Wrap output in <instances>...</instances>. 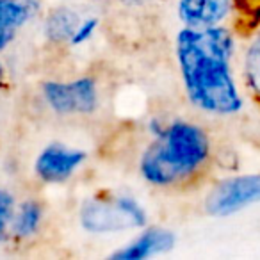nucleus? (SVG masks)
I'll return each instance as SVG.
<instances>
[{"label": "nucleus", "instance_id": "obj_16", "mask_svg": "<svg viewBox=\"0 0 260 260\" xmlns=\"http://www.w3.org/2000/svg\"><path fill=\"white\" fill-rule=\"evenodd\" d=\"M13 40V32H2L0 30V48H4Z\"/></svg>", "mask_w": 260, "mask_h": 260}, {"label": "nucleus", "instance_id": "obj_14", "mask_svg": "<svg viewBox=\"0 0 260 260\" xmlns=\"http://www.w3.org/2000/svg\"><path fill=\"white\" fill-rule=\"evenodd\" d=\"M96 25H98V22L94 18H87V20H84V22H79V25H77V29H75V32H73L70 43L75 45V47L86 43V41L94 34Z\"/></svg>", "mask_w": 260, "mask_h": 260}, {"label": "nucleus", "instance_id": "obj_18", "mask_svg": "<svg viewBox=\"0 0 260 260\" xmlns=\"http://www.w3.org/2000/svg\"><path fill=\"white\" fill-rule=\"evenodd\" d=\"M123 2L128 6H143V4H146L148 0H123Z\"/></svg>", "mask_w": 260, "mask_h": 260}, {"label": "nucleus", "instance_id": "obj_5", "mask_svg": "<svg viewBox=\"0 0 260 260\" xmlns=\"http://www.w3.org/2000/svg\"><path fill=\"white\" fill-rule=\"evenodd\" d=\"M43 94L55 112H93L98 104L96 86L91 79H79L75 82H47Z\"/></svg>", "mask_w": 260, "mask_h": 260}, {"label": "nucleus", "instance_id": "obj_12", "mask_svg": "<svg viewBox=\"0 0 260 260\" xmlns=\"http://www.w3.org/2000/svg\"><path fill=\"white\" fill-rule=\"evenodd\" d=\"M246 79L253 93L260 96V32L246 54Z\"/></svg>", "mask_w": 260, "mask_h": 260}, {"label": "nucleus", "instance_id": "obj_9", "mask_svg": "<svg viewBox=\"0 0 260 260\" xmlns=\"http://www.w3.org/2000/svg\"><path fill=\"white\" fill-rule=\"evenodd\" d=\"M38 0H0V30L15 32L36 13Z\"/></svg>", "mask_w": 260, "mask_h": 260}, {"label": "nucleus", "instance_id": "obj_13", "mask_svg": "<svg viewBox=\"0 0 260 260\" xmlns=\"http://www.w3.org/2000/svg\"><path fill=\"white\" fill-rule=\"evenodd\" d=\"M232 4H235L242 20L249 22L251 27L260 23V0H232Z\"/></svg>", "mask_w": 260, "mask_h": 260}, {"label": "nucleus", "instance_id": "obj_4", "mask_svg": "<svg viewBox=\"0 0 260 260\" xmlns=\"http://www.w3.org/2000/svg\"><path fill=\"white\" fill-rule=\"evenodd\" d=\"M260 203V175H242L223 180L207 196V212L230 216L249 205Z\"/></svg>", "mask_w": 260, "mask_h": 260}, {"label": "nucleus", "instance_id": "obj_19", "mask_svg": "<svg viewBox=\"0 0 260 260\" xmlns=\"http://www.w3.org/2000/svg\"><path fill=\"white\" fill-rule=\"evenodd\" d=\"M2 77H4V68H2V64H0V82H2Z\"/></svg>", "mask_w": 260, "mask_h": 260}, {"label": "nucleus", "instance_id": "obj_15", "mask_svg": "<svg viewBox=\"0 0 260 260\" xmlns=\"http://www.w3.org/2000/svg\"><path fill=\"white\" fill-rule=\"evenodd\" d=\"M13 212V198L8 194V192L0 191V216L8 219Z\"/></svg>", "mask_w": 260, "mask_h": 260}, {"label": "nucleus", "instance_id": "obj_3", "mask_svg": "<svg viewBox=\"0 0 260 260\" xmlns=\"http://www.w3.org/2000/svg\"><path fill=\"white\" fill-rule=\"evenodd\" d=\"M80 221L91 234H114L143 226L146 223V212L132 198H104L87 202L82 207Z\"/></svg>", "mask_w": 260, "mask_h": 260}, {"label": "nucleus", "instance_id": "obj_10", "mask_svg": "<svg viewBox=\"0 0 260 260\" xmlns=\"http://www.w3.org/2000/svg\"><path fill=\"white\" fill-rule=\"evenodd\" d=\"M79 25V18L70 9H55L47 20V36L52 41H70Z\"/></svg>", "mask_w": 260, "mask_h": 260}, {"label": "nucleus", "instance_id": "obj_17", "mask_svg": "<svg viewBox=\"0 0 260 260\" xmlns=\"http://www.w3.org/2000/svg\"><path fill=\"white\" fill-rule=\"evenodd\" d=\"M6 217H2L0 216V239H4V235H6Z\"/></svg>", "mask_w": 260, "mask_h": 260}, {"label": "nucleus", "instance_id": "obj_7", "mask_svg": "<svg viewBox=\"0 0 260 260\" xmlns=\"http://www.w3.org/2000/svg\"><path fill=\"white\" fill-rule=\"evenodd\" d=\"M232 0H180L178 16L187 27H212L226 18Z\"/></svg>", "mask_w": 260, "mask_h": 260}, {"label": "nucleus", "instance_id": "obj_6", "mask_svg": "<svg viewBox=\"0 0 260 260\" xmlns=\"http://www.w3.org/2000/svg\"><path fill=\"white\" fill-rule=\"evenodd\" d=\"M86 159V153L61 145H52L40 153L36 173L47 182H61L68 178Z\"/></svg>", "mask_w": 260, "mask_h": 260}, {"label": "nucleus", "instance_id": "obj_8", "mask_svg": "<svg viewBox=\"0 0 260 260\" xmlns=\"http://www.w3.org/2000/svg\"><path fill=\"white\" fill-rule=\"evenodd\" d=\"M175 246L173 232L164 230V228H150L145 234L139 235L136 241L126 244L119 251L112 253V258L118 260H141L153 255L170 251Z\"/></svg>", "mask_w": 260, "mask_h": 260}, {"label": "nucleus", "instance_id": "obj_2", "mask_svg": "<svg viewBox=\"0 0 260 260\" xmlns=\"http://www.w3.org/2000/svg\"><path fill=\"white\" fill-rule=\"evenodd\" d=\"M209 155V139L200 126L173 123L160 130L141 159V175L155 185H170L191 177Z\"/></svg>", "mask_w": 260, "mask_h": 260}, {"label": "nucleus", "instance_id": "obj_1", "mask_svg": "<svg viewBox=\"0 0 260 260\" xmlns=\"http://www.w3.org/2000/svg\"><path fill=\"white\" fill-rule=\"evenodd\" d=\"M234 38L228 29L185 27L177 38V57L185 93L196 107L214 114L241 111L242 98L232 73Z\"/></svg>", "mask_w": 260, "mask_h": 260}, {"label": "nucleus", "instance_id": "obj_11", "mask_svg": "<svg viewBox=\"0 0 260 260\" xmlns=\"http://www.w3.org/2000/svg\"><path fill=\"white\" fill-rule=\"evenodd\" d=\"M41 223V207L36 202H25L22 203L18 214L15 219V230L16 235L20 237H29V235L36 234V230L40 228Z\"/></svg>", "mask_w": 260, "mask_h": 260}]
</instances>
